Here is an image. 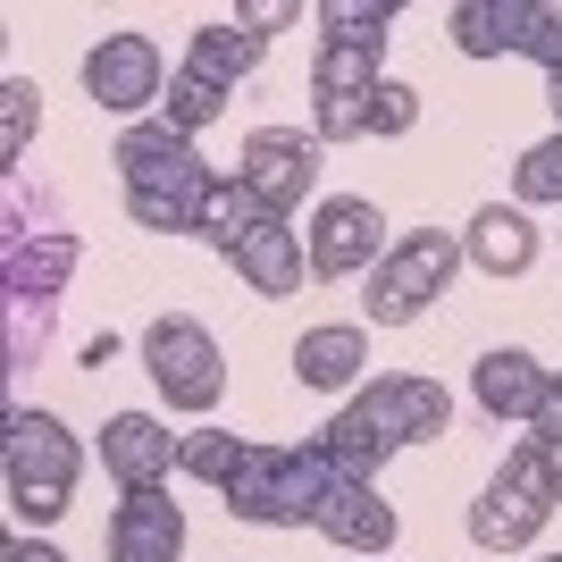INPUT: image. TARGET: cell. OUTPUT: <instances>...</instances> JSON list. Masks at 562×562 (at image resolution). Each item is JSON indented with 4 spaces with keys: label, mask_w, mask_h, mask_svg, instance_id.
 Segmentation results:
<instances>
[{
    "label": "cell",
    "mask_w": 562,
    "mask_h": 562,
    "mask_svg": "<svg viewBox=\"0 0 562 562\" xmlns=\"http://www.w3.org/2000/svg\"><path fill=\"white\" fill-rule=\"evenodd\" d=\"M117 177H126V218L151 235H193V218H202V202H211L218 168L193 151V135H177L168 117H143V126H126L117 135Z\"/></svg>",
    "instance_id": "obj_1"
},
{
    "label": "cell",
    "mask_w": 562,
    "mask_h": 562,
    "mask_svg": "<svg viewBox=\"0 0 562 562\" xmlns=\"http://www.w3.org/2000/svg\"><path fill=\"white\" fill-rule=\"evenodd\" d=\"M554 504H562V437L538 428V437H520V446L504 453V470L479 487V504H470V546L520 554V546L554 520Z\"/></svg>",
    "instance_id": "obj_2"
},
{
    "label": "cell",
    "mask_w": 562,
    "mask_h": 562,
    "mask_svg": "<svg viewBox=\"0 0 562 562\" xmlns=\"http://www.w3.org/2000/svg\"><path fill=\"white\" fill-rule=\"evenodd\" d=\"M336 487V462L328 446L311 437V446H252L244 470H235L227 487V513L252 520V529H319V504Z\"/></svg>",
    "instance_id": "obj_3"
},
{
    "label": "cell",
    "mask_w": 562,
    "mask_h": 562,
    "mask_svg": "<svg viewBox=\"0 0 562 562\" xmlns=\"http://www.w3.org/2000/svg\"><path fill=\"white\" fill-rule=\"evenodd\" d=\"M76 470H85V446L68 437V420L50 412H9V513L25 529H50L76 495Z\"/></svg>",
    "instance_id": "obj_4"
},
{
    "label": "cell",
    "mask_w": 562,
    "mask_h": 562,
    "mask_svg": "<svg viewBox=\"0 0 562 562\" xmlns=\"http://www.w3.org/2000/svg\"><path fill=\"white\" fill-rule=\"evenodd\" d=\"M453 278H462V235H446V227L395 235L386 260L370 269V319L378 328H403V319H420L428 303H446Z\"/></svg>",
    "instance_id": "obj_5"
},
{
    "label": "cell",
    "mask_w": 562,
    "mask_h": 562,
    "mask_svg": "<svg viewBox=\"0 0 562 562\" xmlns=\"http://www.w3.org/2000/svg\"><path fill=\"white\" fill-rule=\"evenodd\" d=\"M143 370H151V386L168 395V412H211L218 395H227V352H218V336L202 328V319H151L143 328Z\"/></svg>",
    "instance_id": "obj_6"
},
{
    "label": "cell",
    "mask_w": 562,
    "mask_h": 562,
    "mask_svg": "<svg viewBox=\"0 0 562 562\" xmlns=\"http://www.w3.org/2000/svg\"><path fill=\"white\" fill-rule=\"evenodd\" d=\"M235 177H244V193H252L260 211L294 218L311 193H319V135H303V126H252Z\"/></svg>",
    "instance_id": "obj_7"
},
{
    "label": "cell",
    "mask_w": 562,
    "mask_h": 562,
    "mask_svg": "<svg viewBox=\"0 0 562 562\" xmlns=\"http://www.w3.org/2000/svg\"><path fill=\"white\" fill-rule=\"evenodd\" d=\"M352 420L370 428V437H386V446H428V437H446V420H453V395L437 386V378H412V370H395V378H370L361 395L345 403Z\"/></svg>",
    "instance_id": "obj_8"
},
{
    "label": "cell",
    "mask_w": 562,
    "mask_h": 562,
    "mask_svg": "<svg viewBox=\"0 0 562 562\" xmlns=\"http://www.w3.org/2000/svg\"><path fill=\"white\" fill-rule=\"evenodd\" d=\"M386 50H352V43H319L311 59V101H319V143H352L370 135V93L386 85Z\"/></svg>",
    "instance_id": "obj_9"
},
{
    "label": "cell",
    "mask_w": 562,
    "mask_h": 562,
    "mask_svg": "<svg viewBox=\"0 0 562 562\" xmlns=\"http://www.w3.org/2000/svg\"><path fill=\"white\" fill-rule=\"evenodd\" d=\"M85 93L117 117H143L168 101V68H160V43L151 34H101L85 50Z\"/></svg>",
    "instance_id": "obj_10"
},
{
    "label": "cell",
    "mask_w": 562,
    "mask_h": 562,
    "mask_svg": "<svg viewBox=\"0 0 562 562\" xmlns=\"http://www.w3.org/2000/svg\"><path fill=\"white\" fill-rule=\"evenodd\" d=\"M386 260V218L370 193H328L311 211V278H370Z\"/></svg>",
    "instance_id": "obj_11"
},
{
    "label": "cell",
    "mask_w": 562,
    "mask_h": 562,
    "mask_svg": "<svg viewBox=\"0 0 562 562\" xmlns=\"http://www.w3.org/2000/svg\"><path fill=\"white\" fill-rule=\"evenodd\" d=\"M227 260H235V278L252 285V294L285 303V294H303V269H311V235H294V218H278V211H252L244 227L227 235Z\"/></svg>",
    "instance_id": "obj_12"
},
{
    "label": "cell",
    "mask_w": 562,
    "mask_h": 562,
    "mask_svg": "<svg viewBox=\"0 0 562 562\" xmlns=\"http://www.w3.org/2000/svg\"><path fill=\"white\" fill-rule=\"evenodd\" d=\"M177 446H186V437H168V420H151V412H110V420H101V470H110L126 495L168 487Z\"/></svg>",
    "instance_id": "obj_13"
},
{
    "label": "cell",
    "mask_w": 562,
    "mask_h": 562,
    "mask_svg": "<svg viewBox=\"0 0 562 562\" xmlns=\"http://www.w3.org/2000/svg\"><path fill=\"white\" fill-rule=\"evenodd\" d=\"M470 395H479V412L487 420H546V403H554V370H546L538 352H520V345H495L479 370H470Z\"/></svg>",
    "instance_id": "obj_14"
},
{
    "label": "cell",
    "mask_w": 562,
    "mask_h": 562,
    "mask_svg": "<svg viewBox=\"0 0 562 562\" xmlns=\"http://www.w3.org/2000/svg\"><path fill=\"white\" fill-rule=\"evenodd\" d=\"M68 269H76V235L68 227H43V235L9 227L0 235V285H9V303H50V294L68 285Z\"/></svg>",
    "instance_id": "obj_15"
},
{
    "label": "cell",
    "mask_w": 562,
    "mask_h": 562,
    "mask_svg": "<svg viewBox=\"0 0 562 562\" xmlns=\"http://www.w3.org/2000/svg\"><path fill=\"white\" fill-rule=\"evenodd\" d=\"M319 538L345 546V554L386 562V546H395V504L378 495V479H336L328 504H319Z\"/></svg>",
    "instance_id": "obj_16"
},
{
    "label": "cell",
    "mask_w": 562,
    "mask_h": 562,
    "mask_svg": "<svg viewBox=\"0 0 562 562\" xmlns=\"http://www.w3.org/2000/svg\"><path fill=\"white\" fill-rule=\"evenodd\" d=\"M186 554V513L168 504V487L126 495L110 513V562H177Z\"/></svg>",
    "instance_id": "obj_17"
},
{
    "label": "cell",
    "mask_w": 562,
    "mask_h": 562,
    "mask_svg": "<svg viewBox=\"0 0 562 562\" xmlns=\"http://www.w3.org/2000/svg\"><path fill=\"white\" fill-rule=\"evenodd\" d=\"M462 260H470V269H487V278H529L538 227H529L520 211H504V202H487V211L462 227Z\"/></svg>",
    "instance_id": "obj_18"
},
{
    "label": "cell",
    "mask_w": 562,
    "mask_h": 562,
    "mask_svg": "<svg viewBox=\"0 0 562 562\" xmlns=\"http://www.w3.org/2000/svg\"><path fill=\"white\" fill-rule=\"evenodd\" d=\"M294 378L303 386H319V395H345V386H361L370 378V336L361 328H303V345H294Z\"/></svg>",
    "instance_id": "obj_19"
},
{
    "label": "cell",
    "mask_w": 562,
    "mask_h": 562,
    "mask_svg": "<svg viewBox=\"0 0 562 562\" xmlns=\"http://www.w3.org/2000/svg\"><path fill=\"white\" fill-rule=\"evenodd\" d=\"M529 18H538V0H462L446 25L470 59H504V50L529 43Z\"/></svg>",
    "instance_id": "obj_20"
},
{
    "label": "cell",
    "mask_w": 562,
    "mask_h": 562,
    "mask_svg": "<svg viewBox=\"0 0 562 562\" xmlns=\"http://www.w3.org/2000/svg\"><path fill=\"white\" fill-rule=\"evenodd\" d=\"M186 68H193V76H211L218 93H235V76H252V68H260V34H252V25H193Z\"/></svg>",
    "instance_id": "obj_21"
},
{
    "label": "cell",
    "mask_w": 562,
    "mask_h": 562,
    "mask_svg": "<svg viewBox=\"0 0 562 562\" xmlns=\"http://www.w3.org/2000/svg\"><path fill=\"white\" fill-rule=\"evenodd\" d=\"M319 446H328V462H336V479H378V470H386V437H370V428L352 420V412H336L328 428H319Z\"/></svg>",
    "instance_id": "obj_22"
},
{
    "label": "cell",
    "mask_w": 562,
    "mask_h": 562,
    "mask_svg": "<svg viewBox=\"0 0 562 562\" xmlns=\"http://www.w3.org/2000/svg\"><path fill=\"white\" fill-rule=\"evenodd\" d=\"M386 25H395V0H328L319 9V34L352 50H386Z\"/></svg>",
    "instance_id": "obj_23"
},
{
    "label": "cell",
    "mask_w": 562,
    "mask_h": 562,
    "mask_svg": "<svg viewBox=\"0 0 562 562\" xmlns=\"http://www.w3.org/2000/svg\"><path fill=\"white\" fill-rule=\"evenodd\" d=\"M244 437H235V428H193L186 446H177V470H193V479H211V487H227L235 470H244Z\"/></svg>",
    "instance_id": "obj_24"
},
{
    "label": "cell",
    "mask_w": 562,
    "mask_h": 562,
    "mask_svg": "<svg viewBox=\"0 0 562 562\" xmlns=\"http://www.w3.org/2000/svg\"><path fill=\"white\" fill-rule=\"evenodd\" d=\"M218 110H227V93H218L211 76H193V68H177V76H168V101H160V117L177 126V135H202V126H211Z\"/></svg>",
    "instance_id": "obj_25"
},
{
    "label": "cell",
    "mask_w": 562,
    "mask_h": 562,
    "mask_svg": "<svg viewBox=\"0 0 562 562\" xmlns=\"http://www.w3.org/2000/svg\"><path fill=\"white\" fill-rule=\"evenodd\" d=\"M34 126H43V93H34L25 76H9V85H0V160H9V168L25 160Z\"/></svg>",
    "instance_id": "obj_26"
},
{
    "label": "cell",
    "mask_w": 562,
    "mask_h": 562,
    "mask_svg": "<svg viewBox=\"0 0 562 562\" xmlns=\"http://www.w3.org/2000/svg\"><path fill=\"white\" fill-rule=\"evenodd\" d=\"M513 193H520V202H562V135H546V143H529V151H520Z\"/></svg>",
    "instance_id": "obj_27"
},
{
    "label": "cell",
    "mask_w": 562,
    "mask_h": 562,
    "mask_svg": "<svg viewBox=\"0 0 562 562\" xmlns=\"http://www.w3.org/2000/svg\"><path fill=\"white\" fill-rule=\"evenodd\" d=\"M412 126H420V93L386 76V85L370 93V135H412Z\"/></svg>",
    "instance_id": "obj_28"
},
{
    "label": "cell",
    "mask_w": 562,
    "mask_h": 562,
    "mask_svg": "<svg viewBox=\"0 0 562 562\" xmlns=\"http://www.w3.org/2000/svg\"><path fill=\"white\" fill-rule=\"evenodd\" d=\"M50 336V303H9V370H25Z\"/></svg>",
    "instance_id": "obj_29"
},
{
    "label": "cell",
    "mask_w": 562,
    "mask_h": 562,
    "mask_svg": "<svg viewBox=\"0 0 562 562\" xmlns=\"http://www.w3.org/2000/svg\"><path fill=\"white\" fill-rule=\"evenodd\" d=\"M520 50L554 76V68H562V9H546V0H538V18H529V43H520Z\"/></svg>",
    "instance_id": "obj_30"
},
{
    "label": "cell",
    "mask_w": 562,
    "mask_h": 562,
    "mask_svg": "<svg viewBox=\"0 0 562 562\" xmlns=\"http://www.w3.org/2000/svg\"><path fill=\"white\" fill-rule=\"evenodd\" d=\"M235 25H252V34H278V25H294V9H285V0H260V9H244Z\"/></svg>",
    "instance_id": "obj_31"
},
{
    "label": "cell",
    "mask_w": 562,
    "mask_h": 562,
    "mask_svg": "<svg viewBox=\"0 0 562 562\" xmlns=\"http://www.w3.org/2000/svg\"><path fill=\"white\" fill-rule=\"evenodd\" d=\"M9 562H68V554H59V546H43V538H18V546H9Z\"/></svg>",
    "instance_id": "obj_32"
},
{
    "label": "cell",
    "mask_w": 562,
    "mask_h": 562,
    "mask_svg": "<svg viewBox=\"0 0 562 562\" xmlns=\"http://www.w3.org/2000/svg\"><path fill=\"white\" fill-rule=\"evenodd\" d=\"M538 428H546V437H562V370H554V403H546V420H538Z\"/></svg>",
    "instance_id": "obj_33"
},
{
    "label": "cell",
    "mask_w": 562,
    "mask_h": 562,
    "mask_svg": "<svg viewBox=\"0 0 562 562\" xmlns=\"http://www.w3.org/2000/svg\"><path fill=\"white\" fill-rule=\"evenodd\" d=\"M546 110H554V135H562V68L546 76Z\"/></svg>",
    "instance_id": "obj_34"
},
{
    "label": "cell",
    "mask_w": 562,
    "mask_h": 562,
    "mask_svg": "<svg viewBox=\"0 0 562 562\" xmlns=\"http://www.w3.org/2000/svg\"><path fill=\"white\" fill-rule=\"evenodd\" d=\"M538 562H562V554H538Z\"/></svg>",
    "instance_id": "obj_35"
}]
</instances>
